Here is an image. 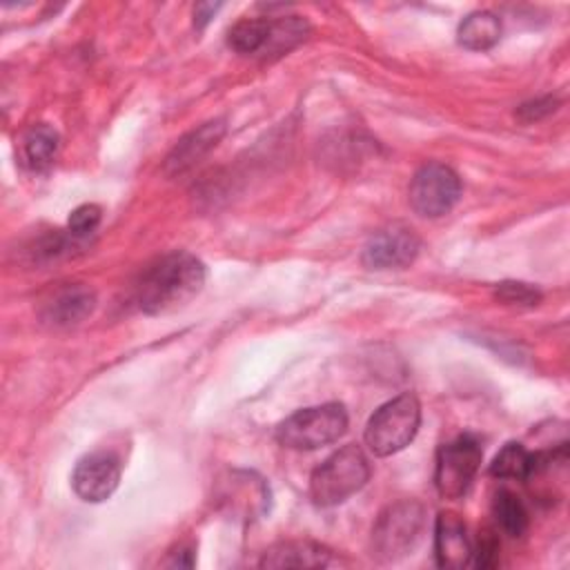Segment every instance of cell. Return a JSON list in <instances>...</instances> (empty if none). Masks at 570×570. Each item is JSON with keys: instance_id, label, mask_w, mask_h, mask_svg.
<instances>
[{"instance_id": "obj_10", "label": "cell", "mask_w": 570, "mask_h": 570, "mask_svg": "<svg viewBox=\"0 0 570 570\" xmlns=\"http://www.w3.org/2000/svg\"><path fill=\"white\" fill-rule=\"evenodd\" d=\"M223 136H225V120H209V122L200 125L198 129L189 131L169 151V156L165 160V171L169 176H178V174L191 169L203 156H207L218 145V140Z\"/></svg>"}, {"instance_id": "obj_14", "label": "cell", "mask_w": 570, "mask_h": 570, "mask_svg": "<svg viewBox=\"0 0 570 570\" xmlns=\"http://www.w3.org/2000/svg\"><path fill=\"white\" fill-rule=\"evenodd\" d=\"M58 149H60V136L47 122H38L33 127H29L22 136V145H20L22 163L31 171L49 169L58 156Z\"/></svg>"}, {"instance_id": "obj_23", "label": "cell", "mask_w": 570, "mask_h": 570, "mask_svg": "<svg viewBox=\"0 0 570 570\" xmlns=\"http://www.w3.org/2000/svg\"><path fill=\"white\" fill-rule=\"evenodd\" d=\"M559 100L552 98V96H546V98H537V100H530V102H523L517 111L519 120L523 122H532V120H541L546 118L548 114H552L557 109Z\"/></svg>"}, {"instance_id": "obj_22", "label": "cell", "mask_w": 570, "mask_h": 570, "mask_svg": "<svg viewBox=\"0 0 570 570\" xmlns=\"http://www.w3.org/2000/svg\"><path fill=\"white\" fill-rule=\"evenodd\" d=\"M474 566L479 568H492L499 563V539L492 530H483L476 539V546H472Z\"/></svg>"}, {"instance_id": "obj_5", "label": "cell", "mask_w": 570, "mask_h": 570, "mask_svg": "<svg viewBox=\"0 0 570 570\" xmlns=\"http://www.w3.org/2000/svg\"><path fill=\"white\" fill-rule=\"evenodd\" d=\"M425 525L423 505L405 499L387 505L372 530V550L381 561H396L414 550Z\"/></svg>"}, {"instance_id": "obj_2", "label": "cell", "mask_w": 570, "mask_h": 570, "mask_svg": "<svg viewBox=\"0 0 570 570\" xmlns=\"http://www.w3.org/2000/svg\"><path fill=\"white\" fill-rule=\"evenodd\" d=\"M367 479V456L358 445H345L312 472L309 497L318 508H332L356 494Z\"/></svg>"}, {"instance_id": "obj_4", "label": "cell", "mask_w": 570, "mask_h": 570, "mask_svg": "<svg viewBox=\"0 0 570 570\" xmlns=\"http://www.w3.org/2000/svg\"><path fill=\"white\" fill-rule=\"evenodd\" d=\"M347 430V412L341 403H323L289 414L276 428V441L292 450H316L334 443Z\"/></svg>"}, {"instance_id": "obj_24", "label": "cell", "mask_w": 570, "mask_h": 570, "mask_svg": "<svg viewBox=\"0 0 570 570\" xmlns=\"http://www.w3.org/2000/svg\"><path fill=\"white\" fill-rule=\"evenodd\" d=\"M220 9V2H198L194 7V24L198 29H205V24L214 18V13Z\"/></svg>"}, {"instance_id": "obj_15", "label": "cell", "mask_w": 570, "mask_h": 570, "mask_svg": "<svg viewBox=\"0 0 570 570\" xmlns=\"http://www.w3.org/2000/svg\"><path fill=\"white\" fill-rule=\"evenodd\" d=\"M456 38L470 51L492 49L501 38V20L492 11H474L459 24Z\"/></svg>"}, {"instance_id": "obj_3", "label": "cell", "mask_w": 570, "mask_h": 570, "mask_svg": "<svg viewBox=\"0 0 570 570\" xmlns=\"http://www.w3.org/2000/svg\"><path fill=\"white\" fill-rule=\"evenodd\" d=\"M421 405L410 392L383 403L367 421L365 443L376 456H390L401 452L419 432Z\"/></svg>"}, {"instance_id": "obj_21", "label": "cell", "mask_w": 570, "mask_h": 570, "mask_svg": "<svg viewBox=\"0 0 570 570\" xmlns=\"http://www.w3.org/2000/svg\"><path fill=\"white\" fill-rule=\"evenodd\" d=\"M100 216H102V209L98 205H94V203H85V205L76 207L69 214V220H67L69 234H73L76 238H87L98 227Z\"/></svg>"}, {"instance_id": "obj_20", "label": "cell", "mask_w": 570, "mask_h": 570, "mask_svg": "<svg viewBox=\"0 0 570 570\" xmlns=\"http://www.w3.org/2000/svg\"><path fill=\"white\" fill-rule=\"evenodd\" d=\"M494 296L508 305H525L532 307L541 301V292L528 283L519 281H503L494 287Z\"/></svg>"}, {"instance_id": "obj_9", "label": "cell", "mask_w": 570, "mask_h": 570, "mask_svg": "<svg viewBox=\"0 0 570 570\" xmlns=\"http://www.w3.org/2000/svg\"><path fill=\"white\" fill-rule=\"evenodd\" d=\"M120 481V461L111 452L85 454L71 474L73 492L87 501L98 503L114 494Z\"/></svg>"}, {"instance_id": "obj_6", "label": "cell", "mask_w": 570, "mask_h": 570, "mask_svg": "<svg viewBox=\"0 0 570 570\" xmlns=\"http://www.w3.org/2000/svg\"><path fill=\"white\" fill-rule=\"evenodd\" d=\"M481 443L470 434L456 436L454 441L441 445L434 470V485L439 494L443 499H461L470 490L481 468Z\"/></svg>"}, {"instance_id": "obj_12", "label": "cell", "mask_w": 570, "mask_h": 570, "mask_svg": "<svg viewBox=\"0 0 570 570\" xmlns=\"http://www.w3.org/2000/svg\"><path fill=\"white\" fill-rule=\"evenodd\" d=\"M96 307V294L85 285H67L45 305V321L58 327H69L85 321Z\"/></svg>"}, {"instance_id": "obj_8", "label": "cell", "mask_w": 570, "mask_h": 570, "mask_svg": "<svg viewBox=\"0 0 570 570\" xmlns=\"http://www.w3.org/2000/svg\"><path fill=\"white\" fill-rule=\"evenodd\" d=\"M419 238L403 225H392L372 234L363 247V265L370 269H401L419 254Z\"/></svg>"}, {"instance_id": "obj_11", "label": "cell", "mask_w": 570, "mask_h": 570, "mask_svg": "<svg viewBox=\"0 0 570 570\" xmlns=\"http://www.w3.org/2000/svg\"><path fill=\"white\" fill-rule=\"evenodd\" d=\"M434 554L441 568H463L472 559V541L465 523L454 512H441L434 525Z\"/></svg>"}, {"instance_id": "obj_1", "label": "cell", "mask_w": 570, "mask_h": 570, "mask_svg": "<svg viewBox=\"0 0 570 570\" xmlns=\"http://www.w3.org/2000/svg\"><path fill=\"white\" fill-rule=\"evenodd\" d=\"M205 285V265L189 252H174L156 261L136 287V303L158 316L185 307Z\"/></svg>"}, {"instance_id": "obj_18", "label": "cell", "mask_w": 570, "mask_h": 570, "mask_svg": "<svg viewBox=\"0 0 570 570\" xmlns=\"http://www.w3.org/2000/svg\"><path fill=\"white\" fill-rule=\"evenodd\" d=\"M269 33V18H245L227 33V45L236 53H263Z\"/></svg>"}, {"instance_id": "obj_13", "label": "cell", "mask_w": 570, "mask_h": 570, "mask_svg": "<svg viewBox=\"0 0 570 570\" xmlns=\"http://www.w3.org/2000/svg\"><path fill=\"white\" fill-rule=\"evenodd\" d=\"M330 563V552L312 541H283L265 550L263 568H323Z\"/></svg>"}, {"instance_id": "obj_16", "label": "cell", "mask_w": 570, "mask_h": 570, "mask_svg": "<svg viewBox=\"0 0 570 570\" xmlns=\"http://www.w3.org/2000/svg\"><path fill=\"white\" fill-rule=\"evenodd\" d=\"M309 33L307 20L301 16H283V18H269V33L263 49V56H283L289 49H294L298 42H303Z\"/></svg>"}, {"instance_id": "obj_7", "label": "cell", "mask_w": 570, "mask_h": 570, "mask_svg": "<svg viewBox=\"0 0 570 570\" xmlns=\"http://www.w3.org/2000/svg\"><path fill=\"white\" fill-rule=\"evenodd\" d=\"M461 198L459 174L443 163H425L410 183V205L419 216H445Z\"/></svg>"}, {"instance_id": "obj_19", "label": "cell", "mask_w": 570, "mask_h": 570, "mask_svg": "<svg viewBox=\"0 0 570 570\" xmlns=\"http://www.w3.org/2000/svg\"><path fill=\"white\" fill-rule=\"evenodd\" d=\"M492 512L499 523V528L510 534V537H521L528 528V510L523 501L510 492V490H499L492 501Z\"/></svg>"}, {"instance_id": "obj_17", "label": "cell", "mask_w": 570, "mask_h": 570, "mask_svg": "<svg viewBox=\"0 0 570 570\" xmlns=\"http://www.w3.org/2000/svg\"><path fill=\"white\" fill-rule=\"evenodd\" d=\"M532 468H534V452L512 441L499 450V454L490 463V474L499 479H528Z\"/></svg>"}]
</instances>
